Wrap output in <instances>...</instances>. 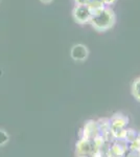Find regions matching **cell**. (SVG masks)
Returning a JSON list of instances; mask_svg holds the SVG:
<instances>
[{"instance_id":"30bf717a","label":"cell","mask_w":140,"mask_h":157,"mask_svg":"<svg viewBox=\"0 0 140 157\" xmlns=\"http://www.w3.org/2000/svg\"><path fill=\"white\" fill-rule=\"evenodd\" d=\"M80 157H88V156H86V155H81Z\"/></svg>"},{"instance_id":"6da1fadb","label":"cell","mask_w":140,"mask_h":157,"mask_svg":"<svg viewBox=\"0 0 140 157\" xmlns=\"http://www.w3.org/2000/svg\"><path fill=\"white\" fill-rule=\"evenodd\" d=\"M116 21L115 13L111 7L105 6L103 10L92 15L90 20V23L95 30L99 33H105L107 30L114 26Z\"/></svg>"},{"instance_id":"52a82bcc","label":"cell","mask_w":140,"mask_h":157,"mask_svg":"<svg viewBox=\"0 0 140 157\" xmlns=\"http://www.w3.org/2000/svg\"><path fill=\"white\" fill-rule=\"evenodd\" d=\"M90 0H74L76 6H86V4L89 3Z\"/></svg>"},{"instance_id":"3957f363","label":"cell","mask_w":140,"mask_h":157,"mask_svg":"<svg viewBox=\"0 0 140 157\" xmlns=\"http://www.w3.org/2000/svg\"><path fill=\"white\" fill-rule=\"evenodd\" d=\"M70 56L76 62H84L89 57V49L84 44H75L70 50Z\"/></svg>"},{"instance_id":"8992f818","label":"cell","mask_w":140,"mask_h":157,"mask_svg":"<svg viewBox=\"0 0 140 157\" xmlns=\"http://www.w3.org/2000/svg\"><path fill=\"white\" fill-rule=\"evenodd\" d=\"M9 134L7 133L6 129L0 128V147H4L9 141Z\"/></svg>"},{"instance_id":"ba28073f","label":"cell","mask_w":140,"mask_h":157,"mask_svg":"<svg viewBox=\"0 0 140 157\" xmlns=\"http://www.w3.org/2000/svg\"><path fill=\"white\" fill-rule=\"evenodd\" d=\"M101 1L104 2L105 6H112L113 3H115L116 0H101Z\"/></svg>"},{"instance_id":"7a4b0ae2","label":"cell","mask_w":140,"mask_h":157,"mask_svg":"<svg viewBox=\"0 0 140 157\" xmlns=\"http://www.w3.org/2000/svg\"><path fill=\"white\" fill-rule=\"evenodd\" d=\"M72 16L76 23L86 24L90 22L92 14H91L88 4H86V6H75L72 11Z\"/></svg>"},{"instance_id":"9c48e42d","label":"cell","mask_w":140,"mask_h":157,"mask_svg":"<svg viewBox=\"0 0 140 157\" xmlns=\"http://www.w3.org/2000/svg\"><path fill=\"white\" fill-rule=\"evenodd\" d=\"M39 1H41L42 3H44V4H49V3H51L53 0H39Z\"/></svg>"},{"instance_id":"5b68a950","label":"cell","mask_w":140,"mask_h":157,"mask_svg":"<svg viewBox=\"0 0 140 157\" xmlns=\"http://www.w3.org/2000/svg\"><path fill=\"white\" fill-rule=\"evenodd\" d=\"M76 148H78V151L80 154H87L89 151H90V146H89V143L87 141V139H84V140H81L80 143L76 145Z\"/></svg>"},{"instance_id":"277c9868","label":"cell","mask_w":140,"mask_h":157,"mask_svg":"<svg viewBox=\"0 0 140 157\" xmlns=\"http://www.w3.org/2000/svg\"><path fill=\"white\" fill-rule=\"evenodd\" d=\"M132 93H133L134 98L140 102V77L134 81L133 85H132Z\"/></svg>"}]
</instances>
